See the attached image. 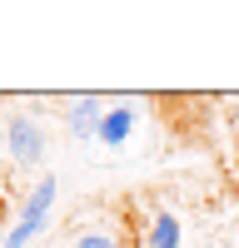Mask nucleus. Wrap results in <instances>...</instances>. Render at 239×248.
Returning a JSON list of instances; mask_svg holds the SVG:
<instances>
[{
  "instance_id": "obj_7",
  "label": "nucleus",
  "mask_w": 239,
  "mask_h": 248,
  "mask_svg": "<svg viewBox=\"0 0 239 248\" xmlns=\"http://www.w3.org/2000/svg\"><path fill=\"white\" fill-rule=\"evenodd\" d=\"M0 209H5V199H0Z\"/></svg>"
},
{
  "instance_id": "obj_3",
  "label": "nucleus",
  "mask_w": 239,
  "mask_h": 248,
  "mask_svg": "<svg viewBox=\"0 0 239 248\" xmlns=\"http://www.w3.org/2000/svg\"><path fill=\"white\" fill-rule=\"evenodd\" d=\"M105 99L100 94H80V99H65V129L75 139H100V124H105Z\"/></svg>"
},
{
  "instance_id": "obj_1",
  "label": "nucleus",
  "mask_w": 239,
  "mask_h": 248,
  "mask_svg": "<svg viewBox=\"0 0 239 248\" xmlns=\"http://www.w3.org/2000/svg\"><path fill=\"white\" fill-rule=\"evenodd\" d=\"M55 189H60V184H55V174H45V179H40L35 189L25 194V209H20L15 229L5 233V248H25V243H30L40 229H45V218H50V203H55Z\"/></svg>"
},
{
  "instance_id": "obj_6",
  "label": "nucleus",
  "mask_w": 239,
  "mask_h": 248,
  "mask_svg": "<svg viewBox=\"0 0 239 248\" xmlns=\"http://www.w3.org/2000/svg\"><path fill=\"white\" fill-rule=\"evenodd\" d=\"M70 248H125V243H120L115 229H80L70 238Z\"/></svg>"
},
{
  "instance_id": "obj_5",
  "label": "nucleus",
  "mask_w": 239,
  "mask_h": 248,
  "mask_svg": "<svg viewBox=\"0 0 239 248\" xmlns=\"http://www.w3.org/2000/svg\"><path fill=\"white\" fill-rule=\"evenodd\" d=\"M135 109L130 105H110V114H105V124H100V144H110V149H115V144H125L130 134H135Z\"/></svg>"
},
{
  "instance_id": "obj_4",
  "label": "nucleus",
  "mask_w": 239,
  "mask_h": 248,
  "mask_svg": "<svg viewBox=\"0 0 239 248\" xmlns=\"http://www.w3.org/2000/svg\"><path fill=\"white\" fill-rule=\"evenodd\" d=\"M145 248H179V214L154 209L145 223Z\"/></svg>"
},
{
  "instance_id": "obj_2",
  "label": "nucleus",
  "mask_w": 239,
  "mask_h": 248,
  "mask_svg": "<svg viewBox=\"0 0 239 248\" xmlns=\"http://www.w3.org/2000/svg\"><path fill=\"white\" fill-rule=\"evenodd\" d=\"M5 154H10L15 164H25V169L45 159V129H40V119L15 114V119L5 124Z\"/></svg>"
},
{
  "instance_id": "obj_8",
  "label": "nucleus",
  "mask_w": 239,
  "mask_h": 248,
  "mask_svg": "<svg viewBox=\"0 0 239 248\" xmlns=\"http://www.w3.org/2000/svg\"><path fill=\"white\" fill-rule=\"evenodd\" d=\"M0 248H5V238H0Z\"/></svg>"
}]
</instances>
